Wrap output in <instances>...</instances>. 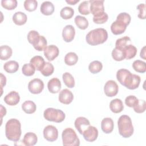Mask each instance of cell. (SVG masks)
<instances>
[{"label":"cell","mask_w":146,"mask_h":146,"mask_svg":"<svg viewBox=\"0 0 146 146\" xmlns=\"http://www.w3.org/2000/svg\"><path fill=\"white\" fill-rule=\"evenodd\" d=\"M47 44V42L44 36L42 35H40L39 38L37 40V42L33 45L34 48L39 51H44L46 48Z\"/></svg>","instance_id":"32"},{"label":"cell","mask_w":146,"mask_h":146,"mask_svg":"<svg viewBox=\"0 0 146 146\" xmlns=\"http://www.w3.org/2000/svg\"><path fill=\"white\" fill-rule=\"evenodd\" d=\"M22 108L25 112L30 114L35 112L36 106L34 102H33V101L27 100L22 103Z\"/></svg>","instance_id":"27"},{"label":"cell","mask_w":146,"mask_h":146,"mask_svg":"<svg viewBox=\"0 0 146 146\" xmlns=\"http://www.w3.org/2000/svg\"><path fill=\"white\" fill-rule=\"evenodd\" d=\"M43 116L44 119L48 121L60 123L64 120L66 115L60 110L54 108H48L44 110Z\"/></svg>","instance_id":"5"},{"label":"cell","mask_w":146,"mask_h":146,"mask_svg":"<svg viewBox=\"0 0 146 146\" xmlns=\"http://www.w3.org/2000/svg\"><path fill=\"white\" fill-rule=\"evenodd\" d=\"M12 49L7 45L1 46L0 47V58L2 60H7L12 55Z\"/></svg>","instance_id":"26"},{"label":"cell","mask_w":146,"mask_h":146,"mask_svg":"<svg viewBox=\"0 0 146 146\" xmlns=\"http://www.w3.org/2000/svg\"><path fill=\"white\" fill-rule=\"evenodd\" d=\"M119 134L124 138L131 137L133 133V127L130 117L126 115L120 116L117 121Z\"/></svg>","instance_id":"3"},{"label":"cell","mask_w":146,"mask_h":146,"mask_svg":"<svg viewBox=\"0 0 146 146\" xmlns=\"http://www.w3.org/2000/svg\"><path fill=\"white\" fill-rule=\"evenodd\" d=\"M103 3L104 0H91L90 13L94 16L104 12Z\"/></svg>","instance_id":"10"},{"label":"cell","mask_w":146,"mask_h":146,"mask_svg":"<svg viewBox=\"0 0 146 146\" xmlns=\"http://www.w3.org/2000/svg\"><path fill=\"white\" fill-rule=\"evenodd\" d=\"M102 63L98 60H94L91 62L88 66V70L92 74L99 72L102 70Z\"/></svg>","instance_id":"36"},{"label":"cell","mask_w":146,"mask_h":146,"mask_svg":"<svg viewBox=\"0 0 146 146\" xmlns=\"http://www.w3.org/2000/svg\"><path fill=\"white\" fill-rule=\"evenodd\" d=\"M133 75L129 71L124 68L120 69L116 72V78L119 82L128 89L133 79Z\"/></svg>","instance_id":"6"},{"label":"cell","mask_w":146,"mask_h":146,"mask_svg":"<svg viewBox=\"0 0 146 146\" xmlns=\"http://www.w3.org/2000/svg\"><path fill=\"white\" fill-rule=\"evenodd\" d=\"M110 108L115 113H117L123 111L124 106L122 101L119 99H115L111 100L110 103Z\"/></svg>","instance_id":"21"},{"label":"cell","mask_w":146,"mask_h":146,"mask_svg":"<svg viewBox=\"0 0 146 146\" xmlns=\"http://www.w3.org/2000/svg\"><path fill=\"white\" fill-rule=\"evenodd\" d=\"M137 9L139 11L137 17L140 19H145V5L144 3H140L137 5Z\"/></svg>","instance_id":"49"},{"label":"cell","mask_w":146,"mask_h":146,"mask_svg":"<svg viewBox=\"0 0 146 146\" xmlns=\"http://www.w3.org/2000/svg\"><path fill=\"white\" fill-rule=\"evenodd\" d=\"M74 124L78 131L82 135L83 132L90 125V123L87 118L81 116L76 119Z\"/></svg>","instance_id":"12"},{"label":"cell","mask_w":146,"mask_h":146,"mask_svg":"<svg viewBox=\"0 0 146 146\" xmlns=\"http://www.w3.org/2000/svg\"><path fill=\"white\" fill-rule=\"evenodd\" d=\"M6 113V110L5 107H4L2 104L1 105V118L2 119L3 116L5 115Z\"/></svg>","instance_id":"51"},{"label":"cell","mask_w":146,"mask_h":146,"mask_svg":"<svg viewBox=\"0 0 146 146\" xmlns=\"http://www.w3.org/2000/svg\"><path fill=\"white\" fill-rule=\"evenodd\" d=\"M74 10L72 8L68 6H66L62 9L60 11V17L64 19H68L73 17Z\"/></svg>","instance_id":"34"},{"label":"cell","mask_w":146,"mask_h":146,"mask_svg":"<svg viewBox=\"0 0 146 146\" xmlns=\"http://www.w3.org/2000/svg\"><path fill=\"white\" fill-rule=\"evenodd\" d=\"M140 57L143 59H145V46H144L140 51Z\"/></svg>","instance_id":"52"},{"label":"cell","mask_w":146,"mask_h":146,"mask_svg":"<svg viewBox=\"0 0 146 146\" xmlns=\"http://www.w3.org/2000/svg\"><path fill=\"white\" fill-rule=\"evenodd\" d=\"M63 145L64 146H79L80 140L75 131L71 128L64 129L62 133Z\"/></svg>","instance_id":"4"},{"label":"cell","mask_w":146,"mask_h":146,"mask_svg":"<svg viewBox=\"0 0 146 146\" xmlns=\"http://www.w3.org/2000/svg\"><path fill=\"white\" fill-rule=\"evenodd\" d=\"M108 15L106 12H103L96 15H94L93 17V21L96 24H102L107 21Z\"/></svg>","instance_id":"42"},{"label":"cell","mask_w":146,"mask_h":146,"mask_svg":"<svg viewBox=\"0 0 146 146\" xmlns=\"http://www.w3.org/2000/svg\"><path fill=\"white\" fill-rule=\"evenodd\" d=\"M40 11L43 15H50L54 11V6L50 1H44L40 6Z\"/></svg>","instance_id":"22"},{"label":"cell","mask_w":146,"mask_h":146,"mask_svg":"<svg viewBox=\"0 0 146 146\" xmlns=\"http://www.w3.org/2000/svg\"><path fill=\"white\" fill-rule=\"evenodd\" d=\"M131 42V40L130 38L127 36H125L122 38H119L116 40L115 43V47L123 48L126 46L130 44Z\"/></svg>","instance_id":"39"},{"label":"cell","mask_w":146,"mask_h":146,"mask_svg":"<svg viewBox=\"0 0 146 146\" xmlns=\"http://www.w3.org/2000/svg\"><path fill=\"white\" fill-rule=\"evenodd\" d=\"M47 87L48 91L52 94H56L59 92L61 89V82L59 79L53 78L51 79L48 83Z\"/></svg>","instance_id":"17"},{"label":"cell","mask_w":146,"mask_h":146,"mask_svg":"<svg viewBox=\"0 0 146 146\" xmlns=\"http://www.w3.org/2000/svg\"><path fill=\"white\" fill-rule=\"evenodd\" d=\"M20 100V96L18 92L13 91L7 94L4 97L5 102L9 106L17 105Z\"/></svg>","instance_id":"16"},{"label":"cell","mask_w":146,"mask_h":146,"mask_svg":"<svg viewBox=\"0 0 146 146\" xmlns=\"http://www.w3.org/2000/svg\"><path fill=\"white\" fill-rule=\"evenodd\" d=\"M114 127L113 120L110 117L104 118L101 122L102 130L106 133H110L112 132Z\"/></svg>","instance_id":"19"},{"label":"cell","mask_w":146,"mask_h":146,"mask_svg":"<svg viewBox=\"0 0 146 146\" xmlns=\"http://www.w3.org/2000/svg\"><path fill=\"white\" fill-rule=\"evenodd\" d=\"M132 67L137 72L144 73L146 71L145 62L140 60H135L132 63Z\"/></svg>","instance_id":"35"},{"label":"cell","mask_w":146,"mask_h":146,"mask_svg":"<svg viewBox=\"0 0 146 146\" xmlns=\"http://www.w3.org/2000/svg\"><path fill=\"white\" fill-rule=\"evenodd\" d=\"M131 18L130 15L124 12L119 14V15L117 16V18H116V20L123 23L127 26L131 22Z\"/></svg>","instance_id":"45"},{"label":"cell","mask_w":146,"mask_h":146,"mask_svg":"<svg viewBox=\"0 0 146 146\" xmlns=\"http://www.w3.org/2000/svg\"><path fill=\"white\" fill-rule=\"evenodd\" d=\"M139 99L133 95H129L126 97L125 99V104L129 107H133L138 102Z\"/></svg>","instance_id":"47"},{"label":"cell","mask_w":146,"mask_h":146,"mask_svg":"<svg viewBox=\"0 0 146 146\" xmlns=\"http://www.w3.org/2000/svg\"><path fill=\"white\" fill-rule=\"evenodd\" d=\"M134 111L138 113H141L144 112L146 109V103L145 101L144 100H139L137 103L133 107Z\"/></svg>","instance_id":"46"},{"label":"cell","mask_w":146,"mask_h":146,"mask_svg":"<svg viewBox=\"0 0 146 146\" xmlns=\"http://www.w3.org/2000/svg\"><path fill=\"white\" fill-rule=\"evenodd\" d=\"M27 19L26 14L21 11L15 13L13 16V21L14 23L19 26L24 25L26 22Z\"/></svg>","instance_id":"23"},{"label":"cell","mask_w":146,"mask_h":146,"mask_svg":"<svg viewBox=\"0 0 146 146\" xmlns=\"http://www.w3.org/2000/svg\"><path fill=\"white\" fill-rule=\"evenodd\" d=\"M123 50L125 56V59L127 60L134 58L136 56L137 51L136 47L131 44L126 46L123 48Z\"/></svg>","instance_id":"24"},{"label":"cell","mask_w":146,"mask_h":146,"mask_svg":"<svg viewBox=\"0 0 146 146\" xmlns=\"http://www.w3.org/2000/svg\"><path fill=\"white\" fill-rule=\"evenodd\" d=\"M43 136L48 141H54L58 137V129L55 126L48 125L43 129Z\"/></svg>","instance_id":"8"},{"label":"cell","mask_w":146,"mask_h":146,"mask_svg":"<svg viewBox=\"0 0 146 146\" xmlns=\"http://www.w3.org/2000/svg\"><path fill=\"white\" fill-rule=\"evenodd\" d=\"M84 139L89 142H93L96 140L98 136V129L92 125H90L83 133Z\"/></svg>","instance_id":"11"},{"label":"cell","mask_w":146,"mask_h":146,"mask_svg":"<svg viewBox=\"0 0 146 146\" xmlns=\"http://www.w3.org/2000/svg\"><path fill=\"white\" fill-rule=\"evenodd\" d=\"M75 30L73 26L71 25H66L62 30V36L66 42H71L75 36Z\"/></svg>","instance_id":"15"},{"label":"cell","mask_w":146,"mask_h":146,"mask_svg":"<svg viewBox=\"0 0 146 146\" xmlns=\"http://www.w3.org/2000/svg\"><path fill=\"white\" fill-rule=\"evenodd\" d=\"M107 31L103 28H98L90 31L86 37L87 42L91 46L102 44L107 40Z\"/></svg>","instance_id":"2"},{"label":"cell","mask_w":146,"mask_h":146,"mask_svg":"<svg viewBox=\"0 0 146 146\" xmlns=\"http://www.w3.org/2000/svg\"><path fill=\"white\" fill-rule=\"evenodd\" d=\"M74 21L76 25L81 30H85L88 26V21L84 17L77 15L75 17Z\"/></svg>","instance_id":"29"},{"label":"cell","mask_w":146,"mask_h":146,"mask_svg":"<svg viewBox=\"0 0 146 146\" xmlns=\"http://www.w3.org/2000/svg\"><path fill=\"white\" fill-rule=\"evenodd\" d=\"M112 56L116 61H121L125 58L123 48L115 47L112 51Z\"/></svg>","instance_id":"31"},{"label":"cell","mask_w":146,"mask_h":146,"mask_svg":"<svg viewBox=\"0 0 146 146\" xmlns=\"http://www.w3.org/2000/svg\"><path fill=\"white\" fill-rule=\"evenodd\" d=\"M6 79L5 76H4L2 73L1 74V95L2 94V88L4 86L6 85Z\"/></svg>","instance_id":"50"},{"label":"cell","mask_w":146,"mask_h":146,"mask_svg":"<svg viewBox=\"0 0 146 146\" xmlns=\"http://www.w3.org/2000/svg\"><path fill=\"white\" fill-rule=\"evenodd\" d=\"M63 80L65 85L68 88H73L75 86V80L73 76L69 72H64L62 75Z\"/></svg>","instance_id":"33"},{"label":"cell","mask_w":146,"mask_h":146,"mask_svg":"<svg viewBox=\"0 0 146 146\" xmlns=\"http://www.w3.org/2000/svg\"><path fill=\"white\" fill-rule=\"evenodd\" d=\"M140 80H141V79H140V77L139 75H136V74H133V79L131 82V85H130L128 89H129V90H135V89L139 87V84H140Z\"/></svg>","instance_id":"48"},{"label":"cell","mask_w":146,"mask_h":146,"mask_svg":"<svg viewBox=\"0 0 146 146\" xmlns=\"http://www.w3.org/2000/svg\"><path fill=\"white\" fill-rule=\"evenodd\" d=\"M38 141V137L35 133L33 132L26 133L23 139V143L24 145L27 146H33L36 144Z\"/></svg>","instance_id":"20"},{"label":"cell","mask_w":146,"mask_h":146,"mask_svg":"<svg viewBox=\"0 0 146 146\" xmlns=\"http://www.w3.org/2000/svg\"><path fill=\"white\" fill-rule=\"evenodd\" d=\"M54 71V66L50 62H45L44 66L40 70L41 74L44 76H48L52 74Z\"/></svg>","instance_id":"37"},{"label":"cell","mask_w":146,"mask_h":146,"mask_svg":"<svg viewBox=\"0 0 146 146\" xmlns=\"http://www.w3.org/2000/svg\"><path fill=\"white\" fill-rule=\"evenodd\" d=\"M44 88L43 81L38 78H35L30 81L28 84L29 91L33 94H40Z\"/></svg>","instance_id":"7"},{"label":"cell","mask_w":146,"mask_h":146,"mask_svg":"<svg viewBox=\"0 0 146 146\" xmlns=\"http://www.w3.org/2000/svg\"><path fill=\"white\" fill-rule=\"evenodd\" d=\"M119 90V87L115 81L113 80H108L104 87V91L106 96L113 97L117 95Z\"/></svg>","instance_id":"9"},{"label":"cell","mask_w":146,"mask_h":146,"mask_svg":"<svg viewBox=\"0 0 146 146\" xmlns=\"http://www.w3.org/2000/svg\"><path fill=\"white\" fill-rule=\"evenodd\" d=\"M3 68L8 73H14L18 71L19 68V64L16 61L9 60L4 64Z\"/></svg>","instance_id":"25"},{"label":"cell","mask_w":146,"mask_h":146,"mask_svg":"<svg viewBox=\"0 0 146 146\" xmlns=\"http://www.w3.org/2000/svg\"><path fill=\"white\" fill-rule=\"evenodd\" d=\"M79 1V0H66V2L71 5H75L76 3H78Z\"/></svg>","instance_id":"53"},{"label":"cell","mask_w":146,"mask_h":146,"mask_svg":"<svg viewBox=\"0 0 146 146\" xmlns=\"http://www.w3.org/2000/svg\"><path fill=\"white\" fill-rule=\"evenodd\" d=\"M22 71L23 74L25 76H30L34 74L35 68L31 63H26L23 66L22 68Z\"/></svg>","instance_id":"40"},{"label":"cell","mask_w":146,"mask_h":146,"mask_svg":"<svg viewBox=\"0 0 146 146\" xmlns=\"http://www.w3.org/2000/svg\"><path fill=\"white\" fill-rule=\"evenodd\" d=\"M38 2L36 0H26L24 2V7L29 11H33L36 9Z\"/></svg>","instance_id":"43"},{"label":"cell","mask_w":146,"mask_h":146,"mask_svg":"<svg viewBox=\"0 0 146 146\" xmlns=\"http://www.w3.org/2000/svg\"><path fill=\"white\" fill-rule=\"evenodd\" d=\"M127 26L123 23L116 20L111 26V30L114 35H119L123 34L126 30Z\"/></svg>","instance_id":"18"},{"label":"cell","mask_w":146,"mask_h":146,"mask_svg":"<svg viewBox=\"0 0 146 146\" xmlns=\"http://www.w3.org/2000/svg\"><path fill=\"white\" fill-rule=\"evenodd\" d=\"M78 60V56L76 53L70 52L67 53L64 56V62L67 65L73 66L75 65Z\"/></svg>","instance_id":"30"},{"label":"cell","mask_w":146,"mask_h":146,"mask_svg":"<svg viewBox=\"0 0 146 146\" xmlns=\"http://www.w3.org/2000/svg\"><path fill=\"white\" fill-rule=\"evenodd\" d=\"M73 99V94L69 90L65 88L60 91L58 99L60 103L64 104H68L72 102Z\"/></svg>","instance_id":"14"},{"label":"cell","mask_w":146,"mask_h":146,"mask_svg":"<svg viewBox=\"0 0 146 146\" xmlns=\"http://www.w3.org/2000/svg\"><path fill=\"white\" fill-rule=\"evenodd\" d=\"M1 5L3 8L11 10L17 6V1L16 0H2Z\"/></svg>","instance_id":"41"},{"label":"cell","mask_w":146,"mask_h":146,"mask_svg":"<svg viewBox=\"0 0 146 146\" xmlns=\"http://www.w3.org/2000/svg\"><path fill=\"white\" fill-rule=\"evenodd\" d=\"M91 0L85 1L80 3L78 6V11L82 15H88L90 13V6Z\"/></svg>","instance_id":"38"},{"label":"cell","mask_w":146,"mask_h":146,"mask_svg":"<svg viewBox=\"0 0 146 146\" xmlns=\"http://www.w3.org/2000/svg\"><path fill=\"white\" fill-rule=\"evenodd\" d=\"M21 124L16 119H9L5 125V135L7 139L13 141H18L21 136Z\"/></svg>","instance_id":"1"},{"label":"cell","mask_w":146,"mask_h":146,"mask_svg":"<svg viewBox=\"0 0 146 146\" xmlns=\"http://www.w3.org/2000/svg\"><path fill=\"white\" fill-rule=\"evenodd\" d=\"M45 62H46L44 61V59L39 55L34 56L30 60V63H31L34 66L35 70L37 71H40L42 69Z\"/></svg>","instance_id":"28"},{"label":"cell","mask_w":146,"mask_h":146,"mask_svg":"<svg viewBox=\"0 0 146 146\" xmlns=\"http://www.w3.org/2000/svg\"><path fill=\"white\" fill-rule=\"evenodd\" d=\"M59 50L57 46L51 44L46 47L44 50V55L49 61L55 59L59 55Z\"/></svg>","instance_id":"13"},{"label":"cell","mask_w":146,"mask_h":146,"mask_svg":"<svg viewBox=\"0 0 146 146\" xmlns=\"http://www.w3.org/2000/svg\"><path fill=\"white\" fill-rule=\"evenodd\" d=\"M40 35L38 31L35 30H31L27 34V40L29 42L33 44V46L37 42L39 38Z\"/></svg>","instance_id":"44"}]
</instances>
